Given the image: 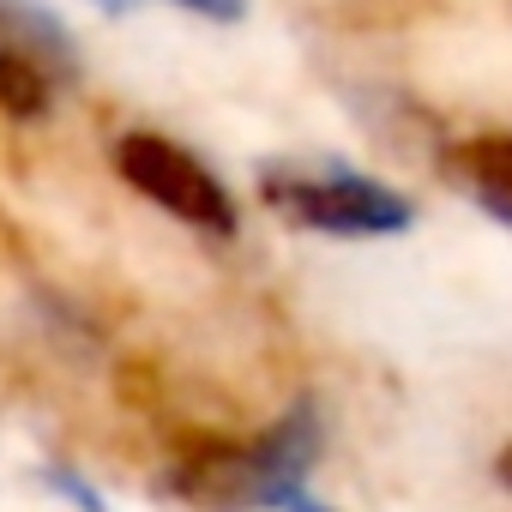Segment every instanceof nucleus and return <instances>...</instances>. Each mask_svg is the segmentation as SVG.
<instances>
[{
  "instance_id": "nucleus-8",
  "label": "nucleus",
  "mask_w": 512,
  "mask_h": 512,
  "mask_svg": "<svg viewBox=\"0 0 512 512\" xmlns=\"http://www.w3.org/2000/svg\"><path fill=\"white\" fill-rule=\"evenodd\" d=\"M284 512H332V506H320V500H308V494H296V500H290Z\"/></svg>"
},
{
  "instance_id": "nucleus-6",
  "label": "nucleus",
  "mask_w": 512,
  "mask_h": 512,
  "mask_svg": "<svg viewBox=\"0 0 512 512\" xmlns=\"http://www.w3.org/2000/svg\"><path fill=\"white\" fill-rule=\"evenodd\" d=\"M49 482H55V488H61V494H67V500H79V506H85V512H103V500H97V494H91V482H85V476H67V470H55V476H49Z\"/></svg>"
},
{
  "instance_id": "nucleus-5",
  "label": "nucleus",
  "mask_w": 512,
  "mask_h": 512,
  "mask_svg": "<svg viewBox=\"0 0 512 512\" xmlns=\"http://www.w3.org/2000/svg\"><path fill=\"white\" fill-rule=\"evenodd\" d=\"M446 181L470 187L488 205V217H500V223L512 217V145L500 133H482V139L452 145L446 151Z\"/></svg>"
},
{
  "instance_id": "nucleus-7",
  "label": "nucleus",
  "mask_w": 512,
  "mask_h": 512,
  "mask_svg": "<svg viewBox=\"0 0 512 512\" xmlns=\"http://www.w3.org/2000/svg\"><path fill=\"white\" fill-rule=\"evenodd\" d=\"M175 7H187V13H199V19H241L247 0H175Z\"/></svg>"
},
{
  "instance_id": "nucleus-3",
  "label": "nucleus",
  "mask_w": 512,
  "mask_h": 512,
  "mask_svg": "<svg viewBox=\"0 0 512 512\" xmlns=\"http://www.w3.org/2000/svg\"><path fill=\"white\" fill-rule=\"evenodd\" d=\"M115 169L127 187H139L151 205H163L169 217L205 229V235H229L235 229V199L229 187L193 157L181 151L175 139H157V133H127L115 139Z\"/></svg>"
},
{
  "instance_id": "nucleus-1",
  "label": "nucleus",
  "mask_w": 512,
  "mask_h": 512,
  "mask_svg": "<svg viewBox=\"0 0 512 512\" xmlns=\"http://www.w3.org/2000/svg\"><path fill=\"white\" fill-rule=\"evenodd\" d=\"M320 458V416L296 404L253 440L187 434L169 464V488L205 512H284Z\"/></svg>"
},
{
  "instance_id": "nucleus-4",
  "label": "nucleus",
  "mask_w": 512,
  "mask_h": 512,
  "mask_svg": "<svg viewBox=\"0 0 512 512\" xmlns=\"http://www.w3.org/2000/svg\"><path fill=\"white\" fill-rule=\"evenodd\" d=\"M266 199L290 223L320 229V235H398L416 217L404 193L362 181V175H272Z\"/></svg>"
},
{
  "instance_id": "nucleus-2",
  "label": "nucleus",
  "mask_w": 512,
  "mask_h": 512,
  "mask_svg": "<svg viewBox=\"0 0 512 512\" xmlns=\"http://www.w3.org/2000/svg\"><path fill=\"white\" fill-rule=\"evenodd\" d=\"M79 79L67 25L37 0H0V115L37 121Z\"/></svg>"
},
{
  "instance_id": "nucleus-9",
  "label": "nucleus",
  "mask_w": 512,
  "mask_h": 512,
  "mask_svg": "<svg viewBox=\"0 0 512 512\" xmlns=\"http://www.w3.org/2000/svg\"><path fill=\"white\" fill-rule=\"evenodd\" d=\"M103 13H127V7H139V0H97Z\"/></svg>"
}]
</instances>
